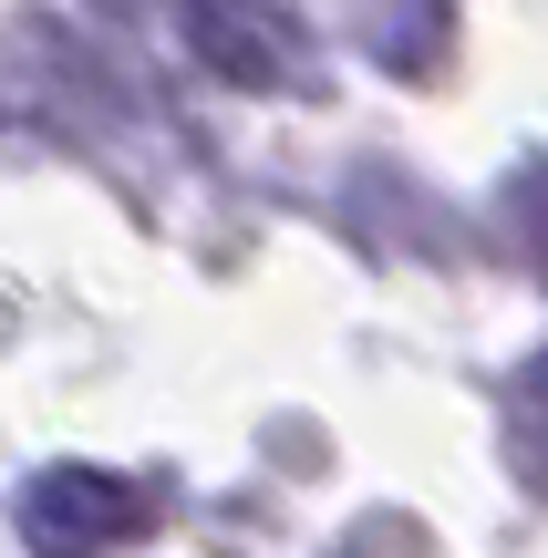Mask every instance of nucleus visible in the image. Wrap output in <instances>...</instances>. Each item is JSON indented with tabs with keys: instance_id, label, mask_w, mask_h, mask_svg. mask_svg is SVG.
Returning <instances> with one entry per match:
<instances>
[{
	"instance_id": "f257e3e1",
	"label": "nucleus",
	"mask_w": 548,
	"mask_h": 558,
	"mask_svg": "<svg viewBox=\"0 0 548 558\" xmlns=\"http://www.w3.org/2000/svg\"><path fill=\"white\" fill-rule=\"evenodd\" d=\"M21 538H32V558H103L145 538V486L103 476V465H41L21 486Z\"/></svg>"
},
{
	"instance_id": "f03ea898",
	"label": "nucleus",
	"mask_w": 548,
	"mask_h": 558,
	"mask_svg": "<svg viewBox=\"0 0 548 558\" xmlns=\"http://www.w3.org/2000/svg\"><path fill=\"white\" fill-rule=\"evenodd\" d=\"M186 52H197L207 73H228L239 94H280V83L310 73L290 21L269 11V0H186Z\"/></svg>"
},
{
	"instance_id": "7ed1b4c3",
	"label": "nucleus",
	"mask_w": 548,
	"mask_h": 558,
	"mask_svg": "<svg viewBox=\"0 0 548 558\" xmlns=\"http://www.w3.org/2000/svg\"><path fill=\"white\" fill-rule=\"evenodd\" d=\"M508 218H517V248L548 269V166H528V177L508 186Z\"/></svg>"
},
{
	"instance_id": "20e7f679",
	"label": "nucleus",
	"mask_w": 548,
	"mask_h": 558,
	"mask_svg": "<svg viewBox=\"0 0 548 558\" xmlns=\"http://www.w3.org/2000/svg\"><path fill=\"white\" fill-rule=\"evenodd\" d=\"M331 558H425V538H414V518H363Z\"/></svg>"
},
{
	"instance_id": "39448f33",
	"label": "nucleus",
	"mask_w": 548,
	"mask_h": 558,
	"mask_svg": "<svg viewBox=\"0 0 548 558\" xmlns=\"http://www.w3.org/2000/svg\"><path fill=\"white\" fill-rule=\"evenodd\" d=\"M508 414H517V435H528V445H548V352L517 373V403H508Z\"/></svg>"
},
{
	"instance_id": "423d86ee",
	"label": "nucleus",
	"mask_w": 548,
	"mask_h": 558,
	"mask_svg": "<svg viewBox=\"0 0 548 558\" xmlns=\"http://www.w3.org/2000/svg\"><path fill=\"white\" fill-rule=\"evenodd\" d=\"M103 11H135V0H103Z\"/></svg>"
}]
</instances>
